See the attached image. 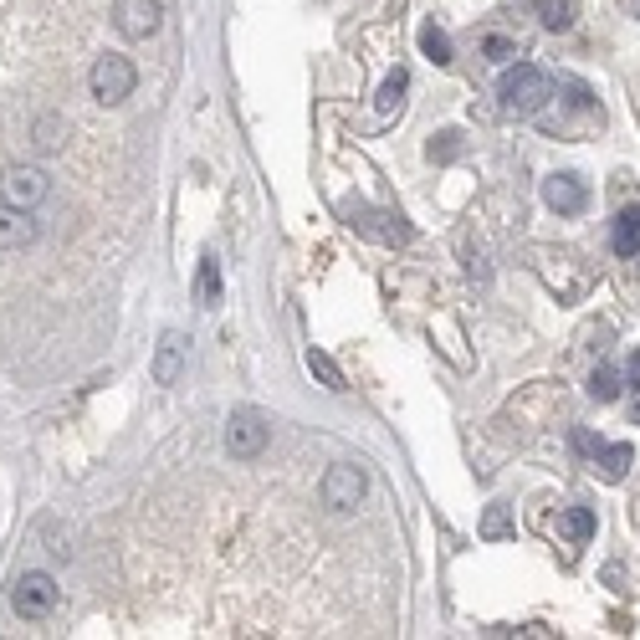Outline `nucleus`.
Here are the masks:
<instances>
[{"label":"nucleus","instance_id":"obj_1","mask_svg":"<svg viewBox=\"0 0 640 640\" xmlns=\"http://www.w3.org/2000/svg\"><path fill=\"white\" fill-rule=\"evenodd\" d=\"M533 272L543 277V287L559 297V303H579V297H589V287H594L589 262L569 246H533Z\"/></svg>","mask_w":640,"mask_h":640},{"label":"nucleus","instance_id":"obj_2","mask_svg":"<svg viewBox=\"0 0 640 640\" xmlns=\"http://www.w3.org/2000/svg\"><path fill=\"white\" fill-rule=\"evenodd\" d=\"M559 405H564V390H559V384H548V379H538V384H528V390H518L507 400L497 425H507V436H533V431H543V425L559 415Z\"/></svg>","mask_w":640,"mask_h":640},{"label":"nucleus","instance_id":"obj_3","mask_svg":"<svg viewBox=\"0 0 640 640\" xmlns=\"http://www.w3.org/2000/svg\"><path fill=\"white\" fill-rule=\"evenodd\" d=\"M497 98H502V113H512V118H538L543 103L553 98V77L533 62H518V67L502 72Z\"/></svg>","mask_w":640,"mask_h":640},{"label":"nucleus","instance_id":"obj_4","mask_svg":"<svg viewBox=\"0 0 640 640\" xmlns=\"http://www.w3.org/2000/svg\"><path fill=\"white\" fill-rule=\"evenodd\" d=\"M559 93H564V113H559V118H553V113H538L548 134H589V128L605 123V108H600V98H594V88H584V82L564 77Z\"/></svg>","mask_w":640,"mask_h":640},{"label":"nucleus","instance_id":"obj_5","mask_svg":"<svg viewBox=\"0 0 640 640\" xmlns=\"http://www.w3.org/2000/svg\"><path fill=\"white\" fill-rule=\"evenodd\" d=\"M57 605H62V589H57V579L47 569H26L16 579V589H11V610L21 620H47Z\"/></svg>","mask_w":640,"mask_h":640},{"label":"nucleus","instance_id":"obj_6","mask_svg":"<svg viewBox=\"0 0 640 640\" xmlns=\"http://www.w3.org/2000/svg\"><path fill=\"white\" fill-rule=\"evenodd\" d=\"M47 190H52V180H47V169H36V164H6L0 169V205L36 210L47 200Z\"/></svg>","mask_w":640,"mask_h":640},{"label":"nucleus","instance_id":"obj_7","mask_svg":"<svg viewBox=\"0 0 640 640\" xmlns=\"http://www.w3.org/2000/svg\"><path fill=\"white\" fill-rule=\"evenodd\" d=\"M134 82H139V72H134V62L128 57H118V52H108V57H98L93 62V77H88V88H93V98L98 103H123L128 93H134Z\"/></svg>","mask_w":640,"mask_h":640},{"label":"nucleus","instance_id":"obj_8","mask_svg":"<svg viewBox=\"0 0 640 640\" xmlns=\"http://www.w3.org/2000/svg\"><path fill=\"white\" fill-rule=\"evenodd\" d=\"M267 441H272V425L262 415H256V410H231V420H226V451L236 461H256L267 451Z\"/></svg>","mask_w":640,"mask_h":640},{"label":"nucleus","instance_id":"obj_9","mask_svg":"<svg viewBox=\"0 0 640 640\" xmlns=\"http://www.w3.org/2000/svg\"><path fill=\"white\" fill-rule=\"evenodd\" d=\"M364 492H369L364 466H354V461H333V466H328V477H323V507L354 512V507L364 502Z\"/></svg>","mask_w":640,"mask_h":640},{"label":"nucleus","instance_id":"obj_10","mask_svg":"<svg viewBox=\"0 0 640 640\" xmlns=\"http://www.w3.org/2000/svg\"><path fill=\"white\" fill-rule=\"evenodd\" d=\"M113 26L123 41H149L164 26V6L159 0H118L113 6Z\"/></svg>","mask_w":640,"mask_h":640},{"label":"nucleus","instance_id":"obj_11","mask_svg":"<svg viewBox=\"0 0 640 640\" xmlns=\"http://www.w3.org/2000/svg\"><path fill=\"white\" fill-rule=\"evenodd\" d=\"M185 364H190V338H185L180 328L159 333V349H154V364H149L154 384H180Z\"/></svg>","mask_w":640,"mask_h":640},{"label":"nucleus","instance_id":"obj_12","mask_svg":"<svg viewBox=\"0 0 640 640\" xmlns=\"http://www.w3.org/2000/svg\"><path fill=\"white\" fill-rule=\"evenodd\" d=\"M354 226H359L369 241H379V246H405V241L415 236L400 210H354Z\"/></svg>","mask_w":640,"mask_h":640},{"label":"nucleus","instance_id":"obj_13","mask_svg":"<svg viewBox=\"0 0 640 640\" xmlns=\"http://www.w3.org/2000/svg\"><path fill=\"white\" fill-rule=\"evenodd\" d=\"M543 200H548V210H559V216H579V210L589 205V185L564 169V175L543 180Z\"/></svg>","mask_w":640,"mask_h":640},{"label":"nucleus","instance_id":"obj_14","mask_svg":"<svg viewBox=\"0 0 640 640\" xmlns=\"http://www.w3.org/2000/svg\"><path fill=\"white\" fill-rule=\"evenodd\" d=\"M31 241H36V221H31V210L0 205V251H16V246H31Z\"/></svg>","mask_w":640,"mask_h":640},{"label":"nucleus","instance_id":"obj_15","mask_svg":"<svg viewBox=\"0 0 640 640\" xmlns=\"http://www.w3.org/2000/svg\"><path fill=\"white\" fill-rule=\"evenodd\" d=\"M630 461H635V451L625 441H610V446L594 451V477H600V482H625Z\"/></svg>","mask_w":640,"mask_h":640},{"label":"nucleus","instance_id":"obj_16","mask_svg":"<svg viewBox=\"0 0 640 640\" xmlns=\"http://www.w3.org/2000/svg\"><path fill=\"white\" fill-rule=\"evenodd\" d=\"M610 246H615V256H640V205H625L615 216Z\"/></svg>","mask_w":640,"mask_h":640},{"label":"nucleus","instance_id":"obj_17","mask_svg":"<svg viewBox=\"0 0 640 640\" xmlns=\"http://www.w3.org/2000/svg\"><path fill=\"white\" fill-rule=\"evenodd\" d=\"M528 6L538 11V21L548 31H569L579 21V0H528Z\"/></svg>","mask_w":640,"mask_h":640},{"label":"nucleus","instance_id":"obj_18","mask_svg":"<svg viewBox=\"0 0 640 640\" xmlns=\"http://www.w3.org/2000/svg\"><path fill=\"white\" fill-rule=\"evenodd\" d=\"M303 364H308V374H313V379L323 384V390H333V395H344V390H349L344 369H338V364H333V359H328L323 349H308V354H303Z\"/></svg>","mask_w":640,"mask_h":640},{"label":"nucleus","instance_id":"obj_19","mask_svg":"<svg viewBox=\"0 0 640 640\" xmlns=\"http://www.w3.org/2000/svg\"><path fill=\"white\" fill-rule=\"evenodd\" d=\"M405 88H410V72H405V67H395L390 77H384V88H379V98H374L379 118H390V113H400V103H405Z\"/></svg>","mask_w":640,"mask_h":640},{"label":"nucleus","instance_id":"obj_20","mask_svg":"<svg viewBox=\"0 0 640 640\" xmlns=\"http://www.w3.org/2000/svg\"><path fill=\"white\" fill-rule=\"evenodd\" d=\"M559 533L569 543H589L594 538V507H564L559 512Z\"/></svg>","mask_w":640,"mask_h":640},{"label":"nucleus","instance_id":"obj_21","mask_svg":"<svg viewBox=\"0 0 640 640\" xmlns=\"http://www.w3.org/2000/svg\"><path fill=\"white\" fill-rule=\"evenodd\" d=\"M420 52L431 57L436 67H451V57H456V52H451V36H446L436 21H425V26H420Z\"/></svg>","mask_w":640,"mask_h":640},{"label":"nucleus","instance_id":"obj_22","mask_svg":"<svg viewBox=\"0 0 640 640\" xmlns=\"http://www.w3.org/2000/svg\"><path fill=\"white\" fill-rule=\"evenodd\" d=\"M195 292H200V308H221V262H216V256H205V262H200Z\"/></svg>","mask_w":640,"mask_h":640},{"label":"nucleus","instance_id":"obj_23","mask_svg":"<svg viewBox=\"0 0 640 640\" xmlns=\"http://www.w3.org/2000/svg\"><path fill=\"white\" fill-rule=\"evenodd\" d=\"M620 384H625V374H620V369H610V364H600V369L589 374V400H600V405L620 400Z\"/></svg>","mask_w":640,"mask_h":640},{"label":"nucleus","instance_id":"obj_24","mask_svg":"<svg viewBox=\"0 0 640 640\" xmlns=\"http://www.w3.org/2000/svg\"><path fill=\"white\" fill-rule=\"evenodd\" d=\"M579 344H584L589 354H605V349L615 344V328H610L605 318H589V323L579 328Z\"/></svg>","mask_w":640,"mask_h":640},{"label":"nucleus","instance_id":"obj_25","mask_svg":"<svg viewBox=\"0 0 640 640\" xmlns=\"http://www.w3.org/2000/svg\"><path fill=\"white\" fill-rule=\"evenodd\" d=\"M431 328H441V338H446V344H441V349H446V359H451L456 369H466V364H472V359H466V349H461V328H456L451 318H436Z\"/></svg>","mask_w":640,"mask_h":640},{"label":"nucleus","instance_id":"obj_26","mask_svg":"<svg viewBox=\"0 0 640 640\" xmlns=\"http://www.w3.org/2000/svg\"><path fill=\"white\" fill-rule=\"evenodd\" d=\"M482 57H487V62H512V57H518V41L502 36V31H487V36H482Z\"/></svg>","mask_w":640,"mask_h":640},{"label":"nucleus","instance_id":"obj_27","mask_svg":"<svg viewBox=\"0 0 640 640\" xmlns=\"http://www.w3.org/2000/svg\"><path fill=\"white\" fill-rule=\"evenodd\" d=\"M507 533H512V512H507V502H492L482 518V538H507Z\"/></svg>","mask_w":640,"mask_h":640},{"label":"nucleus","instance_id":"obj_28","mask_svg":"<svg viewBox=\"0 0 640 640\" xmlns=\"http://www.w3.org/2000/svg\"><path fill=\"white\" fill-rule=\"evenodd\" d=\"M456 154H461V134H456V128H446V134H436V139H431V159H441V164H446V159H456Z\"/></svg>","mask_w":640,"mask_h":640},{"label":"nucleus","instance_id":"obj_29","mask_svg":"<svg viewBox=\"0 0 640 640\" xmlns=\"http://www.w3.org/2000/svg\"><path fill=\"white\" fill-rule=\"evenodd\" d=\"M57 134H62V123H57V118H41V123H36V149H57V144H62Z\"/></svg>","mask_w":640,"mask_h":640},{"label":"nucleus","instance_id":"obj_30","mask_svg":"<svg viewBox=\"0 0 640 640\" xmlns=\"http://www.w3.org/2000/svg\"><path fill=\"white\" fill-rule=\"evenodd\" d=\"M574 446H579V451H584V456L594 461V451H600L605 441H600V436H594V431H574Z\"/></svg>","mask_w":640,"mask_h":640},{"label":"nucleus","instance_id":"obj_31","mask_svg":"<svg viewBox=\"0 0 640 640\" xmlns=\"http://www.w3.org/2000/svg\"><path fill=\"white\" fill-rule=\"evenodd\" d=\"M625 379H630V384H635V390H640V349L630 354V364H625Z\"/></svg>","mask_w":640,"mask_h":640},{"label":"nucleus","instance_id":"obj_32","mask_svg":"<svg viewBox=\"0 0 640 640\" xmlns=\"http://www.w3.org/2000/svg\"><path fill=\"white\" fill-rule=\"evenodd\" d=\"M630 415H635V425H640V400H635V410H630Z\"/></svg>","mask_w":640,"mask_h":640},{"label":"nucleus","instance_id":"obj_33","mask_svg":"<svg viewBox=\"0 0 640 640\" xmlns=\"http://www.w3.org/2000/svg\"><path fill=\"white\" fill-rule=\"evenodd\" d=\"M630 6H635V16H640V0H630Z\"/></svg>","mask_w":640,"mask_h":640}]
</instances>
